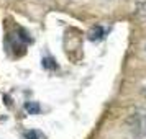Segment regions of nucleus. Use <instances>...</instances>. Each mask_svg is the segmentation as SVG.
Returning <instances> with one entry per match:
<instances>
[{"instance_id":"nucleus-1","label":"nucleus","mask_w":146,"mask_h":139,"mask_svg":"<svg viewBox=\"0 0 146 139\" xmlns=\"http://www.w3.org/2000/svg\"><path fill=\"white\" fill-rule=\"evenodd\" d=\"M87 36H89L90 41H100L104 36H105V31H104V28L100 26V25H97V26L90 28V31L87 33Z\"/></svg>"},{"instance_id":"nucleus-2","label":"nucleus","mask_w":146,"mask_h":139,"mask_svg":"<svg viewBox=\"0 0 146 139\" xmlns=\"http://www.w3.org/2000/svg\"><path fill=\"white\" fill-rule=\"evenodd\" d=\"M25 110H27V113H30V115H38L40 113V105H38V101H27L25 103Z\"/></svg>"},{"instance_id":"nucleus-3","label":"nucleus","mask_w":146,"mask_h":139,"mask_svg":"<svg viewBox=\"0 0 146 139\" xmlns=\"http://www.w3.org/2000/svg\"><path fill=\"white\" fill-rule=\"evenodd\" d=\"M41 64H43V67L48 69V70H54V69H58V64H56V61H54L53 57H44V59L41 61Z\"/></svg>"},{"instance_id":"nucleus-4","label":"nucleus","mask_w":146,"mask_h":139,"mask_svg":"<svg viewBox=\"0 0 146 139\" xmlns=\"http://www.w3.org/2000/svg\"><path fill=\"white\" fill-rule=\"evenodd\" d=\"M25 138L27 139H41V134L38 131H27L25 132Z\"/></svg>"},{"instance_id":"nucleus-5","label":"nucleus","mask_w":146,"mask_h":139,"mask_svg":"<svg viewBox=\"0 0 146 139\" xmlns=\"http://www.w3.org/2000/svg\"><path fill=\"white\" fill-rule=\"evenodd\" d=\"M18 33L21 34L20 38H21V40H23V41H25V43H30V41H31V36H30V34H28L27 31L23 30V28H20V30H18Z\"/></svg>"},{"instance_id":"nucleus-6","label":"nucleus","mask_w":146,"mask_h":139,"mask_svg":"<svg viewBox=\"0 0 146 139\" xmlns=\"http://www.w3.org/2000/svg\"><path fill=\"white\" fill-rule=\"evenodd\" d=\"M145 93H146V92H145Z\"/></svg>"}]
</instances>
